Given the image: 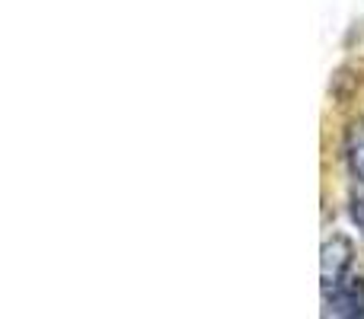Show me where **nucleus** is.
<instances>
[{"mask_svg":"<svg viewBox=\"0 0 364 319\" xmlns=\"http://www.w3.org/2000/svg\"><path fill=\"white\" fill-rule=\"evenodd\" d=\"M352 239L342 237V233H333V237L323 243V256H320V281H323V294H329L333 288H339L348 278V269H352Z\"/></svg>","mask_w":364,"mask_h":319,"instance_id":"f257e3e1","label":"nucleus"},{"mask_svg":"<svg viewBox=\"0 0 364 319\" xmlns=\"http://www.w3.org/2000/svg\"><path fill=\"white\" fill-rule=\"evenodd\" d=\"M326 316H364V278L361 275H352L346 278V281L339 284V288H333L326 294V310H323Z\"/></svg>","mask_w":364,"mask_h":319,"instance_id":"f03ea898","label":"nucleus"},{"mask_svg":"<svg viewBox=\"0 0 364 319\" xmlns=\"http://www.w3.org/2000/svg\"><path fill=\"white\" fill-rule=\"evenodd\" d=\"M346 160L358 182H364V121H355L346 134Z\"/></svg>","mask_w":364,"mask_h":319,"instance_id":"7ed1b4c3","label":"nucleus"},{"mask_svg":"<svg viewBox=\"0 0 364 319\" xmlns=\"http://www.w3.org/2000/svg\"><path fill=\"white\" fill-rule=\"evenodd\" d=\"M352 220L358 224V230L364 233V195H355V198H352Z\"/></svg>","mask_w":364,"mask_h":319,"instance_id":"20e7f679","label":"nucleus"}]
</instances>
